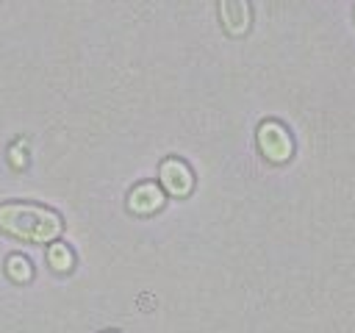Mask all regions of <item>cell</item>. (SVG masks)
<instances>
[{
  "mask_svg": "<svg viewBox=\"0 0 355 333\" xmlns=\"http://www.w3.org/2000/svg\"><path fill=\"white\" fill-rule=\"evenodd\" d=\"M258 150L263 153L266 161L272 164H283L291 158L294 153V142L286 130V125H280L277 119H266L258 125Z\"/></svg>",
  "mask_w": 355,
  "mask_h": 333,
  "instance_id": "cell-2",
  "label": "cell"
},
{
  "mask_svg": "<svg viewBox=\"0 0 355 333\" xmlns=\"http://www.w3.org/2000/svg\"><path fill=\"white\" fill-rule=\"evenodd\" d=\"M164 205V191L158 183H139L130 194H128V208L133 214H155Z\"/></svg>",
  "mask_w": 355,
  "mask_h": 333,
  "instance_id": "cell-5",
  "label": "cell"
},
{
  "mask_svg": "<svg viewBox=\"0 0 355 333\" xmlns=\"http://www.w3.org/2000/svg\"><path fill=\"white\" fill-rule=\"evenodd\" d=\"M11 164H14V166H22V153H19V147L11 150Z\"/></svg>",
  "mask_w": 355,
  "mask_h": 333,
  "instance_id": "cell-8",
  "label": "cell"
},
{
  "mask_svg": "<svg viewBox=\"0 0 355 333\" xmlns=\"http://www.w3.org/2000/svg\"><path fill=\"white\" fill-rule=\"evenodd\" d=\"M219 19L230 36H244L252 22L250 0H219Z\"/></svg>",
  "mask_w": 355,
  "mask_h": 333,
  "instance_id": "cell-4",
  "label": "cell"
},
{
  "mask_svg": "<svg viewBox=\"0 0 355 333\" xmlns=\"http://www.w3.org/2000/svg\"><path fill=\"white\" fill-rule=\"evenodd\" d=\"M0 230L22 241L50 244L61 236L64 222L55 211L36 203H3L0 205Z\"/></svg>",
  "mask_w": 355,
  "mask_h": 333,
  "instance_id": "cell-1",
  "label": "cell"
},
{
  "mask_svg": "<svg viewBox=\"0 0 355 333\" xmlns=\"http://www.w3.org/2000/svg\"><path fill=\"white\" fill-rule=\"evenodd\" d=\"M6 272H8V278L17 280V283L31 280V275H33L31 261H28L25 255H8V261H6Z\"/></svg>",
  "mask_w": 355,
  "mask_h": 333,
  "instance_id": "cell-6",
  "label": "cell"
},
{
  "mask_svg": "<svg viewBox=\"0 0 355 333\" xmlns=\"http://www.w3.org/2000/svg\"><path fill=\"white\" fill-rule=\"evenodd\" d=\"M158 178H161V186H164L172 197H186V194L191 191V186H194V175H191L189 164L180 161V158H166V161H161Z\"/></svg>",
  "mask_w": 355,
  "mask_h": 333,
  "instance_id": "cell-3",
  "label": "cell"
},
{
  "mask_svg": "<svg viewBox=\"0 0 355 333\" xmlns=\"http://www.w3.org/2000/svg\"><path fill=\"white\" fill-rule=\"evenodd\" d=\"M47 261H50V266H53L55 272H67V269H72V253H69L67 244H50V250H47Z\"/></svg>",
  "mask_w": 355,
  "mask_h": 333,
  "instance_id": "cell-7",
  "label": "cell"
}]
</instances>
